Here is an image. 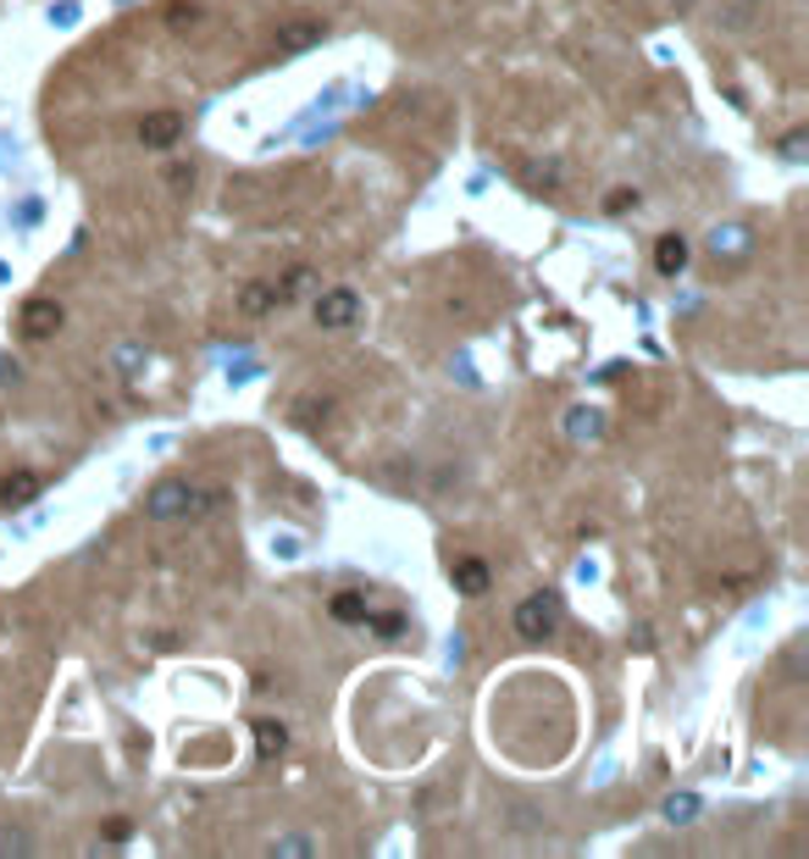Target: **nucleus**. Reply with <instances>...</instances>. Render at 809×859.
<instances>
[{
	"label": "nucleus",
	"mask_w": 809,
	"mask_h": 859,
	"mask_svg": "<svg viewBox=\"0 0 809 859\" xmlns=\"http://www.w3.org/2000/svg\"><path fill=\"white\" fill-rule=\"evenodd\" d=\"M217 505H222V488H189L178 477H167V483H156L145 494V516L151 521H184V516H206Z\"/></svg>",
	"instance_id": "f257e3e1"
},
{
	"label": "nucleus",
	"mask_w": 809,
	"mask_h": 859,
	"mask_svg": "<svg viewBox=\"0 0 809 859\" xmlns=\"http://www.w3.org/2000/svg\"><path fill=\"white\" fill-rule=\"evenodd\" d=\"M510 627H516L527 643H544V638H555V627H561V599H555V594H527V599L516 605Z\"/></svg>",
	"instance_id": "f03ea898"
},
{
	"label": "nucleus",
	"mask_w": 809,
	"mask_h": 859,
	"mask_svg": "<svg viewBox=\"0 0 809 859\" xmlns=\"http://www.w3.org/2000/svg\"><path fill=\"white\" fill-rule=\"evenodd\" d=\"M355 317H361V295H355V289H328V295L317 300V328H328V333L355 328Z\"/></svg>",
	"instance_id": "7ed1b4c3"
},
{
	"label": "nucleus",
	"mask_w": 809,
	"mask_h": 859,
	"mask_svg": "<svg viewBox=\"0 0 809 859\" xmlns=\"http://www.w3.org/2000/svg\"><path fill=\"white\" fill-rule=\"evenodd\" d=\"M178 139H184V117L178 111H151L140 122V145H151V151H173Z\"/></svg>",
	"instance_id": "20e7f679"
},
{
	"label": "nucleus",
	"mask_w": 809,
	"mask_h": 859,
	"mask_svg": "<svg viewBox=\"0 0 809 859\" xmlns=\"http://www.w3.org/2000/svg\"><path fill=\"white\" fill-rule=\"evenodd\" d=\"M40 494H45V483L34 472H12L7 483H0V510H29Z\"/></svg>",
	"instance_id": "39448f33"
},
{
	"label": "nucleus",
	"mask_w": 809,
	"mask_h": 859,
	"mask_svg": "<svg viewBox=\"0 0 809 859\" xmlns=\"http://www.w3.org/2000/svg\"><path fill=\"white\" fill-rule=\"evenodd\" d=\"M322 40H328V23H289V29H278V51H284V56L317 51Z\"/></svg>",
	"instance_id": "423d86ee"
},
{
	"label": "nucleus",
	"mask_w": 809,
	"mask_h": 859,
	"mask_svg": "<svg viewBox=\"0 0 809 859\" xmlns=\"http://www.w3.org/2000/svg\"><path fill=\"white\" fill-rule=\"evenodd\" d=\"M56 328H62V306L56 300H29L23 306V333L29 339H51Z\"/></svg>",
	"instance_id": "0eeeda50"
},
{
	"label": "nucleus",
	"mask_w": 809,
	"mask_h": 859,
	"mask_svg": "<svg viewBox=\"0 0 809 859\" xmlns=\"http://www.w3.org/2000/svg\"><path fill=\"white\" fill-rule=\"evenodd\" d=\"M654 272H660V277L688 272V239H683V233H665V239L654 244Z\"/></svg>",
	"instance_id": "6e6552de"
},
{
	"label": "nucleus",
	"mask_w": 809,
	"mask_h": 859,
	"mask_svg": "<svg viewBox=\"0 0 809 859\" xmlns=\"http://www.w3.org/2000/svg\"><path fill=\"white\" fill-rule=\"evenodd\" d=\"M488 583H494V571H488V560H461V565H455V588H461L466 599L488 594Z\"/></svg>",
	"instance_id": "1a4fd4ad"
},
{
	"label": "nucleus",
	"mask_w": 809,
	"mask_h": 859,
	"mask_svg": "<svg viewBox=\"0 0 809 859\" xmlns=\"http://www.w3.org/2000/svg\"><path fill=\"white\" fill-rule=\"evenodd\" d=\"M289 749V733L278 727V722H266V715H261V722H255V755L261 760H278Z\"/></svg>",
	"instance_id": "9d476101"
},
{
	"label": "nucleus",
	"mask_w": 809,
	"mask_h": 859,
	"mask_svg": "<svg viewBox=\"0 0 809 859\" xmlns=\"http://www.w3.org/2000/svg\"><path fill=\"white\" fill-rule=\"evenodd\" d=\"M311 289V266H289L278 283H273V295H278V306H289V300H300Z\"/></svg>",
	"instance_id": "9b49d317"
},
{
	"label": "nucleus",
	"mask_w": 809,
	"mask_h": 859,
	"mask_svg": "<svg viewBox=\"0 0 809 859\" xmlns=\"http://www.w3.org/2000/svg\"><path fill=\"white\" fill-rule=\"evenodd\" d=\"M34 854V837L23 826H0V859H29Z\"/></svg>",
	"instance_id": "f8f14e48"
},
{
	"label": "nucleus",
	"mask_w": 809,
	"mask_h": 859,
	"mask_svg": "<svg viewBox=\"0 0 809 859\" xmlns=\"http://www.w3.org/2000/svg\"><path fill=\"white\" fill-rule=\"evenodd\" d=\"M566 433H572V439H599V433H605V416H599V410H572V416H566Z\"/></svg>",
	"instance_id": "ddd939ff"
},
{
	"label": "nucleus",
	"mask_w": 809,
	"mask_h": 859,
	"mask_svg": "<svg viewBox=\"0 0 809 859\" xmlns=\"http://www.w3.org/2000/svg\"><path fill=\"white\" fill-rule=\"evenodd\" d=\"M239 306H244L250 317H261V311H273V306H278V295H273V283H250V289L239 295Z\"/></svg>",
	"instance_id": "4468645a"
},
{
	"label": "nucleus",
	"mask_w": 809,
	"mask_h": 859,
	"mask_svg": "<svg viewBox=\"0 0 809 859\" xmlns=\"http://www.w3.org/2000/svg\"><path fill=\"white\" fill-rule=\"evenodd\" d=\"M273 854H278V859H306V854H317V837L289 832V837H278V843H273Z\"/></svg>",
	"instance_id": "2eb2a0df"
},
{
	"label": "nucleus",
	"mask_w": 809,
	"mask_h": 859,
	"mask_svg": "<svg viewBox=\"0 0 809 859\" xmlns=\"http://www.w3.org/2000/svg\"><path fill=\"white\" fill-rule=\"evenodd\" d=\"M366 627H372L377 638H404V627H411V621H404L399 610H383V616H372V610H366Z\"/></svg>",
	"instance_id": "dca6fc26"
},
{
	"label": "nucleus",
	"mask_w": 809,
	"mask_h": 859,
	"mask_svg": "<svg viewBox=\"0 0 809 859\" xmlns=\"http://www.w3.org/2000/svg\"><path fill=\"white\" fill-rule=\"evenodd\" d=\"M339 621H366V599L361 594H333V605H328Z\"/></svg>",
	"instance_id": "f3484780"
},
{
	"label": "nucleus",
	"mask_w": 809,
	"mask_h": 859,
	"mask_svg": "<svg viewBox=\"0 0 809 859\" xmlns=\"http://www.w3.org/2000/svg\"><path fill=\"white\" fill-rule=\"evenodd\" d=\"M699 815V799L694 793H671L665 799V821H694Z\"/></svg>",
	"instance_id": "a211bd4d"
},
{
	"label": "nucleus",
	"mask_w": 809,
	"mask_h": 859,
	"mask_svg": "<svg viewBox=\"0 0 809 859\" xmlns=\"http://www.w3.org/2000/svg\"><path fill=\"white\" fill-rule=\"evenodd\" d=\"M167 23H173V29L184 34V29H195V23H200V7H189V0H178V7L167 12Z\"/></svg>",
	"instance_id": "6ab92c4d"
},
{
	"label": "nucleus",
	"mask_w": 809,
	"mask_h": 859,
	"mask_svg": "<svg viewBox=\"0 0 809 859\" xmlns=\"http://www.w3.org/2000/svg\"><path fill=\"white\" fill-rule=\"evenodd\" d=\"M140 361H145V350H140V344H122V350H117V372H122V377L140 372Z\"/></svg>",
	"instance_id": "aec40b11"
},
{
	"label": "nucleus",
	"mask_w": 809,
	"mask_h": 859,
	"mask_svg": "<svg viewBox=\"0 0 809 859\" xmlns=\"http://www.w3.org/2000/svg\"><path fill=\"white\" fill-rule=\"evenodd\" d=\"M804 139H809L804 128H793V133L782 139V156H787V162H804V156H809V145H804Z\"/></svg>",
	"instance_id": "412c9836"
},
{
	"label": "nucleus",
	"mask_w": 809,
	"mask_h": 859,
	"mask_svg": "<svg viewBox=\"0 0 809 859\" xmlns=\"http://www.w3.org/2000/svg\"><path fill=\"white\" fill-rule=\"evenodd\" d=\"M638 206V189H610L605 195V211H632Z\"/></svg>",
	"instance_id": "4be33fe9"
},
{
	"label": "nucleus",
	"mask_w": 809,
	"mask_h": 859,
	"mask_svg": "<svg viewBox=\"0 0 809 859\" xmlns=\"http://www.w3.org/2000/svg\"><path fill=\"white\" fill-rule=\"evenodd\" d=\"M128 832H133V826H128V821H122V815H111V821H106V843H122V837H128Z\"/></svg>",
	"instance_id": "5701e85b"
},
{
	"label": "nucleus",
	"mask_w": 809,
	"mask_h": 859,
	"mask_svg": "<svg viewBox=\"0 0 809 859\" xmlns=\"http://www.w3.org/2000/svg\"><path fill=\"white\" fill-rule=\"evenodd\" d=\"M167 184H173V189H189V184H195V167H173Z\"/></svg>",
	"instance_id": "b1692460"
},
{
	"label": "nucleus",
	"mask_w": 809,
	"mask_h": 859,
	"mask_svg": "<svg viewBox=\"0 0 809 859\" xmlns=\"http://www.w3.org/2000/svg\"><path fill=\"white\" fill-rule=\"evenodd\" d=\"M0 383H18V366H7V361H0Z\"/></svg>",
	"instance_id": "393cba45"
}]
</instances>
